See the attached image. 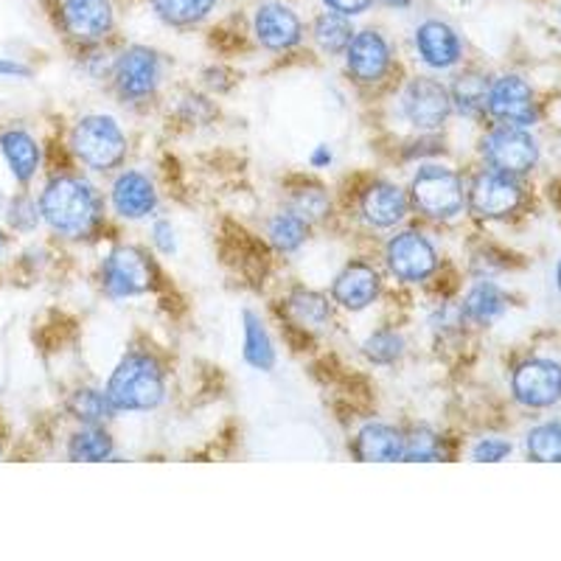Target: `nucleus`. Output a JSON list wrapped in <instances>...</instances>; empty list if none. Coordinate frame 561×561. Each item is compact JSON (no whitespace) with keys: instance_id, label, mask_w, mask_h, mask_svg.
<instances>
[{"instance_id":"nucleus-1","label":"nucleus","mask_w":561,"mask_h":561,"mask_svg":"<svg viewBox=\"0 0 561 561\" xmlns=\"http://www.w3.org/2000/svg\"><path fill=\"white\" fill-rule=\"evenodd\" d=\"M39 214L62 237H88L99 222V197L84 180L57 178L45 185L39 197Z\"/></svg>"},{"instance_id":"nucleus-2","label":"nucleus","mask_w":561,"mask_h":561,"mask_svg":"<svg viewBox=\"0 0 561 561\" xmlns=\"http://www.w3.org/2000/svg\"><path fill=\"white\" fill-rule=\"evenodd\" d=\"M163 393H167L163 370L147 354H129L127 359H122L104 390L110 408L127 410V413L154 410L163 402Z\"/></svg>"},{"instance_id":"nucleus-3","label":"nucleus","mask_w":561,"mask_h":561,"mask_svg":"<svg viewBox=\"0 0 561 561\" xmlns=\"http://www.w3.org/2000/svg\"><path fill=\"white\" fill-rule=\"evenodd\" d=\"M70 147L84 167L107 172L118 167L127 154V138L110 115H88L70 135Z\"/></svg>"},{"instance_id":"nucleus-4","label":"nucleus","mask_w":561,"mask_h":561,"mask_svg":"<svg viewBox=\"0 0 561 561\" xmlns=\"http://www.w3.org/2000/svg\"><path fill=\"white\" fill-rule=\"evenodd\" d=\"M415 208L430 219H453L463 208V183L453 169L424 167L410 188Z\"/></svg>"},{"instance_id":"nucleus-5","label":"nucleus","mask_w":561,"mask_h":561,"mask_svg":"<svg viewBox=\"0 0 561 561\" xmlns=\"http://www.w3.org/2000/svg\"><path fill=\"white\" fill-rule=\"evenodd\" d=\"M104 289L113 298H133V295H144L152 289L154 284V267L147 259V253L138 248H115L113 253L104 259Z\"/></svg>"},{"instance_id":"nucleus-6","label":"nucleus","mask_w":561,"mask_h":561,"mask_svg":"<svg viewBox=\"0 0 561 561\" xmlns=\"http://www.w3.org/2000/svg\"><path fill=\"white\" fill-rule=\"evenodd\" d=\"M483 154L503 174H525L536 167L539 147L523 127H500L483 140Z\"/></svg>"},{"instance_id":"nucleus-7","label":"nucleus","mask_w":561,"mask_h":561,"mask_svg":"<svg viewBox=\"0 0 561 561\" xmlns=\"http://www.w3.org/2000/svg\"><path fill=\"white\" fill-rule=\"evenodd\" d=\"M385 259H388L390 273L404 284H419V280L430 278L438 267L435 248L415 230H404V233L390 239Z\"/></svg>"},{"instance_id":"nucleus-8","label":"nucleus","mask_w":561,"mask_h":561,"mask_svg":"<svg viewBox=\"0 0 561 561\" xmlns=\"http://www.w3.org/2000/svg\"><path fill=\"white\" fill-rule=\"evenodd\" d=\"M511 390L525 408H550L561 399V365L550 359H528L514 370Z\"/></svg>"},{"instance_id":"nucleus-9","label":"nucleus","mask_w":561,"mask_h":561,"mask_svg":"<svg viewBox=\"0 0 561 561\" xmlns=\"http://www.w3.org/2000/svg\"><path fill=\"white\" fill-rule=\"evenodd\" d=\"M404 118L419 129H438L453 113V99L444 84L433 79H413L402 96Z\"/></svg>"},{"instance_id":"nucleus-10","label":"nucleus","mask_w":561,"mask_h":561,"mask_svg":"<svg viewBox=\"0 0 561 561\" xmlns=\"http://www.w3.org/2000/svg\"><path fill=\"white\" fill-rule=\"evenodd\" d=\"M469 203H472L474 214L485 219H503L517 210L523 203V188L517 180L503 172H485L474 180L472 192H469Z\"/></svg>"},{"instance_id":"nucleus-11","label":"nucleus","mask_w":561,"mask_h":561,"mask_svg":"<svg viewBox=\"0 0 561 561\" xmlns=\"http://www.w3.org/2000/svg\"><path fill=\"white\" fill-rule=\"evenodd\" d=\"M115 88L127 99H147L160 82V62L154 51L144 45H133L115 59Z\"/></svg>"},{"instance_id":"nucleus-12","label":"nucleus","mask_w":561,"mask_h":561,"mask_svg":"<svg viewBox=\"0 0 561 561\" xmlns=\"http://www.w3.org/2000/svg\"><path fill=\"white\" fill-rule=\"evenodd\" d=\"M485 107L494 118L511 124V127H528L536 118L534 93L519 77H503L489 84V99Z\"/></svg>"},{"instance_id":"nucleus-13","label":"nucleus","mask_w":561,"mask_h":561,"mask_svg":"<svg viewBox=\"0 0 561 561\" xmlns=\"http://www.w3.org/2000/svg\"><path fill=\"white\" fill-rule=\"evenodd\" d=\"M345 65L348 73L357 82L374 84L388 73L390 68V48L379 32H359L351 37L348 48H345Z\"/></svg>"},{"instance_id":"nucleus-14","label":"nucleus","mask_w":561,"mask_h":561,"mask_svg":"<svg viewBox=\"0 0 561 561\" xmlns=\"http://www.w3.org/2000/svg\"><path fill=\"white\" fill-rule=\"evenodd\" d=\"M255 37L270 51H289L304 37L298 14L284 3H262L253 20Z\"/></svg>"},{"instance_id":"nucleus-15","label":"nucleus","mask_w":561,"mask_h":561,"mask_svg":"<svg viewBox=\"0 0 561 561\" xmlns=\"http://www.w3.org/2000/svg\"><path fill=\"white\" fill-rule=\"evenodd\" d=\"M62 26L73 39L96 43L113 28V3L110 0H68L62 7Z\"/></svg>"},{"instance_id":"nucleus-16","label":"nucleus","mask_w":561,"mask_h":561,"mask_svg":"<svg viewBox=\"0 0 561 561\" xmlns=\"http://www.w3.org/2000/svg\"><path fill=\"white\" fill-rule=\"evenodd\" d=\"M415 48H419L421 62L435 70L453 68L463 54V45H460L455 28H449L440 20H427L415 28Z\"/></svg>"},{"instance_id":"nucleus-17","label":"nucleus","mask_w":561,"mask_h":561,"mask_svg":"<svg viewBox=\"0 0 561 561\" xmlns=\"http://www.w3.org/2000/svg\"><path fill=\"white\" fill-rule=\"evenodd\" d=\"M379 295V275L377 270L368 267L363 262H354L334 278L332 298L337 300L343 309L359 312V309L370 307Z\"/></svg>"},{"instance_id":"nucleus-18","label":"nucleus","mask_w":561,"mask_h":561,"mask_svg":"<svg viewBox=\"0 0 561 561\" xmlns=\"http://www.w3.org/2000/svg\"><path fill=\"white\" fill-rule=\"evenodd\" d=\"M365 222L374 228H393L408 214V194L393 183H374L359 199Z\"/></svg>"},{"instance_id":"nucleus-19","label":"nucleus","mask_w":561,"mask_h":561,"mask_svg":"<svg viewBox=\"0 0 561 561\" xmlns=\"http://www.w3.org/2000/svg\"><path fill=\"white\" fill-rule=\"evenodd\" d=\"M113 205L124 219H144L158 205V194L149 178L140 172H124L113 185Z\"/></svg>"},{"instance_id":"nucleus-20","label":"nucleus","mask_w":561,"mask_h":561,"mask_svg":"<svg viewBox=\"0 0 561 561\" xmlns=\"http://www.w3.org/2000/svg\"><path fill=\"white\" fill-rule=\"evenodd\" d=\"M354 453L359 460H377V463H390V460H402L404 438L388 424H368L359 430L354 440Z\"/></svg>"},{"instance_id":"nucleus-21","label":"nucleus","mask_w":561,"mask_h":561,"mask_svg":"<svg viewBox=\"0 0 561 561\" xmlns=\"http://www.w3.org/2000/svg\"><path fill=\"white\" fill-rule=\"evenodd\" d=\"M0 149H3V158H7L14 180L28 183L39 167L37 140L28 133H23V129H9V133L0 135Z\"/></svg>"},{"instance_id":"nucleus-22","label":"nucleus","mask_w":561,"mask_h":561,"mask_svg":"<svg viewBox=\"0 0 561 561\" xmlns=\"http://www.w3.org/2000/svg\"><path fill=\"white\" fill-rule=\"evenodd\" d=\"M505 307H508V300H505L503 289L497 284H491V280H480L478 287H472V293L466 295L463 314L472 323L485 325L491 320H497L505 312Z\"/></svg>"},{"instance_id":"nucleus-23","label":"nucleus","mask_w":561,"mask_h":561,"mask_svg":"<svg viewBox=\"0 0 561 561\" xmlns=\"http://www.w3.org/2000/svg\"><path fill=\"white\" fill-rule=\"evenodd\" d=\"M244 359L259 370L275 368L273 340L255 312H244Z\"/></svg>"},{"instance_id":"nucleus-24","label":"nucleus","mask_w":561,"mask_h":561,"mask_svg":"<svg viewBox=\"0 0 561 561\" xmlns=\"http://www.w3.org/2000/svg\"><path fill=\"white\" fill-rule=\"evenodd\" d=\"M287 312L304 329H323L332 320L329 300L320 293H312V289H295L287 300Z\"/></svg>"},{"instance_id":"nucleus-25","label":"nucleus","mask_w":561,"mask_h":561,"mask_svg":"<svg viewBox=\"0 0 561 561\" xmlns=\"http://www.w3.org/2000/svg\"><path fill=\"white\" fill-rule=\"evenodd\" d=\"M314 43L323 48L325 54H343L348 48L354 28H351V18L337 12H323L314 20Z\"/></svg>"},{"instance_id":"nucleus-26","label":"nucleus","mask_w":561,"mask_h":561,"mask_svg":"<svg viewBox=\"0 0 561 561\" xmlns=\"http://www.w3.org/2000/svg\"><path fill=\"white\" fill-rule=\"evenodd\" d=\"M270 242L280 250V253H293L298 250L300 244L307 242L309 237V222L307 219H300L295 210H284V214H275L270 219Z\"/></svg>"},{"instance_id":"nucleus-27","label":"nucleus","mask_w":561,"mask_h":561,"mask_svg":"<svg viewBox=\"0 0 561 561\" xmlns=\"http://www.w3.org/2000/svg\"><path fill=\"white\" fill-rule=\"evenodd\" d=\"M68 455L73 460H88V463L107 460L113 455V438L102 427H88L70 438Z\"/></svg>"},{"instance_id":"nucleus-28","label":"nucleus","mask_w":561,"mask_h":561,"mask_svg":"<svg viewBox=\"0 0 561 561\" xmlns=\"http://www.w3.org/2000/svg\"><path fill=\"white\" fill-rule=\"evenodd\" d=\"M152 3L154 12L172 26H192L217 7V0H152Z\"/></svg>"},{"instance_id":"nucleus-29","label":"nucleus","mask_w":561,"mask_h":561,"mask_svg":"<svg viewBox=\"0 0 561 561\" xmlns=\"http://www.w3.org/2000/svg\"><path fill=\"white\" fill-rule=\"evenodd\" d=\"M70 413H73V419L88 424V427H99V424L113 413V408H110L107 396H104L102 390L84 388V390H77L73 399H70Z\"/></svg>"},{"instance_id":"nucleus-30","label":"nucleus","mask_w":561,"mask_h":561,"mask_svg":"<svg viewBox=\"0 0 561 561\" xmlns=\"http://www.w3.org/2000/svg\"><path fill=\"white\" fill-rule=\"evenodd\" d=\"M455 107L466 115H478L480 110H485V99H489V82L483 77H460L458 82L453 84V93H449Z\"/></svg>"},{"instance_id":"nucleus-31","label":"nucleus","mask_w":561,"mask_h":561,"mask_svg":"<svg viewBox=\"0 0 561 561\" xmlns=\"http://www.w3.org/2000/svg\"><path fill=\"white\" fill-rule=\"evenodd\" d=\"M528 455L534 460H548V463H561V424H539L528 435Z\"/></svg>"},{"instance_id":"nucleus-32","label":"nucleus","mask_w":561,"mask_h":561,"mask_svg":"<svg viewBox=\"0 0 561 561\" xmlns=\"http://www.w3.org/2000/svg\"><path fill=\"white\" fill-rule=\"evenodd\" d=\"M363 351H365V357H368L370 363L390 365V363H396V359L402 357L404 340L399 337L396 332H377V334H370V337L365 340Z\"/></svg>"},{"instance_id":"nucleus-33","label":"nucleus","mask_w":561,"mask_h":561,"mask_svg":"<svg viewBox=\"0 0 561 561\" xmlns=\"http://www.w3.org/2000/svg\"><path fill=\"white\" fill-rule=\"evenodd\" d=\"M440 455H444V449H440V438L433 433V430L421 427V430H413V433L404 438V453H402V460H438Z\"/></svg>"},{"instance_id":"nucleus-34","label":"nucleus","mask_w":561,"mask_h":561,"mask_svg":"<svg viewBox=\"0 0 561 561\" xmlns=\"http://www.w3.org/2000/svg\"><path fill=\"white\" fill-rule=\"evenodd\" d=\"M293 210L300 219L314 222V219L325 217V210H329V197H325L323 188H304V192L295 194Z\"/></svg>"},{"instance_id":"nucleus-35","label":"nucleus","mask_w":561,"mask_h":561,"mask_svg":"<svg viewBox=\"0 0 561 561\" xmlns=\"http://www.w3.org/2000/svg\"><path fill=\"white\" fill-rule=\"evenodd\" d=\"M9 222H12L14 230H34L39 222L37 205L28 197H18L12 203V208H9Z\"/></svg>"},{"instance_id":"nucleus-36","label":"nucleus","mask_w":561,"mask_h":561,"mask_svg":"<svg viewBox=\"0 0 561 561\" xmlns=\"http://www.w3.org/2000/svg\"><path fill=\"white\" fill-rule=\"evenodd\" d=\"M511 455V444L508 440L500 438H483L478 447L472 449V458L480 460V463H494V460H503Z\"/></svg>"},{"instance_id":"nucleus-37","label":"nucleus","mask_w":561,"mask_h":561,"mask_svg":"<svg viewBox=\"0 0 561 561\" xmlns=\"http://www.w3.org/2000/svg\"><path fill=\"white\" fill-rule=\"evenodd\" d=\"M152 242L154 248L160 250V253H174V248H178V239H174V228L169 222H154L152 228Z\"/></svg>"},{"instance_id":"nucleus-38","label":"nucleus","mask_w":561,"mask_h":561,"mask_svg":"<svg viewBox=\"0 0 561 561\" xmlns=\"http://www.w3.org/2000/svg\"><path fill=\"white\" fill-rule=\"evenodd\" d=\"M329 12L345 14V18H354V14H363L365 9L374 3V0H323Z\"/></svg>"},{"instance_id":"nucleus-39","label":"nucleus","mask_w":561,"mask_h":561,"mask_svg":"<svg viewBox=\"0 0 561 561\" xmlns=\"http://www.w3.org/2000/svg\"><path fill=\"white\" fill-rule=\"evenodd\" d=\"M28 73H32V70H28V65L0 57V77H28Z\"/></svg>"},{"instance_id":"nucleus-40","label":"nucleus","mask_w":561,"mask_h":561,"mask_svg":"<svg viewBox=\"0 0 561 561\" xmlns=\"http://www.w3.org/2000/svg\"><path fill=\"white\" fill-rule=\"evenodd\" d=\"M329 163H332V149L329 147H318L312 152V167H318V169H323V167H329Z\"/></svg>"},{"instance_id":"nucleus-41","label":"nucleus","mask_w":561,"mask_h":561,"mask_svg":"<svg viewBox=\"0 0 561 561\" xmlns=\"http://www.w3.org/2000/svg\"><path fill=\"white\" fill-rule=\"evenodd\" d=\"M382 3H388V7H393V9H408L410 7V0H382Z\"/></svg>"},{"instance_id":"nucleus-42","label":"nucleus","mask_w":561,"mask_h":561,"mask_svg":"<svg viewBox=\"0 0 561 561\" xmlns=\"http://www.w3.org/2000/svg\"><path fill=\"white\" fill-rule=\"evenodd\" d=\"M556 287H559V293H561V262H559V267H556Z\"/></svg>"},{"instance_id":"nucleus-43","label":"nucleus","mask_w":561,"mask_h":561,"mask_svg":"<svg viewBox=\"0 0 561 561\" xmlns=\"http://www.w3.org/2000/svg\"><path fill=\"white\" fill-rule=\"evenodd\" d=\"M3 203H7V199H3V192H0V208H3Z\"/></svg>"},{"instance_id":"nucleus-44","label":"nucleus","mask_w":561,"mask_h":561,"mask_svg":"<svg viewBox=\"0 0 561 561\" xmlns=\"http://www.w3.org/2000/svg\"><path fill=\"white\" fill-rule=\"evenodd\" d=\"M0 253H3V233H0Z\"/></svg>"}]
</instances>
